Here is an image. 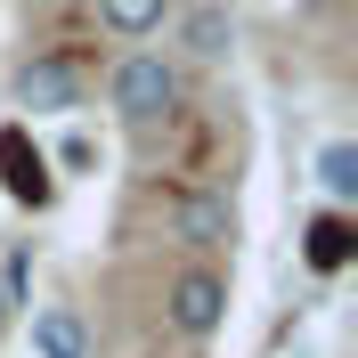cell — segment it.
<instances>
[{
  "label": "cell",
  "mask_w": 358,
  "mask_h": 358,
  "mask_svg": "<svg viewBox=\"0 0 358 358\" xmlns=\"http://www.w3.org/2000/svg\"><path fill=\"white\" fill-rule=\"evenodd\" d=\"M106 106L122 114L131 131L171 122V114H179V66L163 57V49H131V57H114V73H106Z\"/></svg>",
  "instance_id": "6da1fadb"
},
{
  "label": "cell",
  "mask_w": 358,
  "mask_h": 358,
  "mask_svg": "<svg viewBox=\"0 0 358 358\" xmlns=\"http://www.w3.org/2000/svg\"><path fill=\"white\" fill-rule=\"evenodd\" d=\"M163 317H171V334H187V342H212L228 326V277L220 268H203V261H187L163 285Z\"/></svg>",
  "instance_id": "7a4b0ae2"
},
{
  "label": "cell",
  "mask_w": 358,
  "mask_h": 358,
  "mask_svg": "<svg viewBox=\"0 0 358 358\" xmlns=\"http://www.w3.org/2000/svg\"><path fill=\"white\" fill-rule=\"evenodd\" d=\"M171 41L187 66H228V49H236V8L228 0H187L171 8Z\"/></svg>",
  "instance_id": "3957f363"
},
{
  "label": "cell",
  "mask_w": 358,
  "mask_h": 358,
  "mask_svg": "<svg viewBox=\"0 0 358 358\" xmlns=\"http://www.w3.org/2000/svg\"><path fill=\"white\" fill-rule=\"evenodd\" d=\"M171 236L196 245V252L236 245V203H228L220 187H179V196H171Z\"/></svg>",
  "instance_id": "277c9868"
},
{
  "label": "cell",
  "mask_w": 358,
  "mask_h": 358,
  "mask_svg": "<svg viewBox=\"0 0 358 358\" xmlns=\"http://www.w3.org/2000/svg\"><path fill=\"white\" fill-rule=\"evenodd\" d=\"M8 98H17L24 114H73L82 106V66H73V57H24L17 82H8Z\"/></svg>",
  "instance_id": "5b68a950"
},
{
  "label": "cell",
  "mask_w": 358,
  "mask_h": 358,
  "mask_svg": "<svg viewBox=\"0 0 358 358\" xmlns=\"http://www.w3.org/2000/svg\"><path fill=\"white\" fill-rule=\"evenodd\" d=\"M0 179H8V196L33 203V212L49 203V163L24 147V131H0Z\"/></svg>",
  "instance_id": "8992f818"
},
{
  "label": "cell",
  "mask_w": 358,
  "mask_h": 358,
  "mask_svg": "<svg viewBox=\"0 0 358 358\" xmlns=\"http://www.w3.org/2000/svg\"><path fill=\"white\" fill-rule=\"evenodd\" d=\"M310 268L317 277H334V268H350V252H358V228H350V212H317L310 220Z\"/></svg>",
  "instance_id": "52a82bcc"
},
{
  "label": "cell",
  "mask_w": 358,
  "mask_h": 358,
  "mask_svg": "<svg viewBox=\"0 0 358 358\" xmlns=\"http://www.w3.org/2000/svg\"><path fill=\"white\" fill-rule=\"evenodd\" d=\"M317 187H326L334 212L358 203V138H326V147H317Z\"/></svg>",
  "instance_id": "ba28073f"
},
{
  "label": "cell",
  "mask_w": 358,
  "mask_h": 358,
  "mask_svg": "<svg viewBox=\"0 0 358 358\" xmlns=\"http://www.w3.org/2000/svg\"><path fill=\"white\" fill-rule=\"evenodd\" d=\"M98 24L114 41H147V33L171 24V0H98Z\"/></svg>",
  "instance_id": "9c48e42d"
},
{
  "label": "cell",
  "mask_w": 358,
  "mask_h": 358,
  "mask_svg": "<svg viewBox=\"0 0 358 358\" xmlns=\"http://www.w3.org/2000/svg\"><path fill=\"white\" fill-rule=\"evenodd\" d=\"M33 358H90V326L73 310H33Z\"/></svg>",
  "instance_id": "30bf717a"
},
{
  "label": "cell",
  "mask_w": 358,
  "mask_h": 358,
  "mask_svg": "<svg viewBox=\"0 0 358 358\" xmlns=\"http://www.w3.org/2000/svg\"><path fill=\"white\" fill-rule=\"evenodd\" d=\"M8 317H17V310H8V293H0V326H8Z\"/></svg>",
  "instance_id": "8fae6325"
},
{
  "label": "cell",
  "mask_w": 358,
  "mask_h": 358,
  "mask_svg": "<svg viewBox=\"0 0 358 358\" xmlns=\"http://www.w3.org/2000/svg\"><path fill=\"white\" fill-rule=\"evenodd\" d=\"M171 8H187V0H171Z\"/></svg>",
  "instance_id": "7c38bea8"
}]
</instances>
